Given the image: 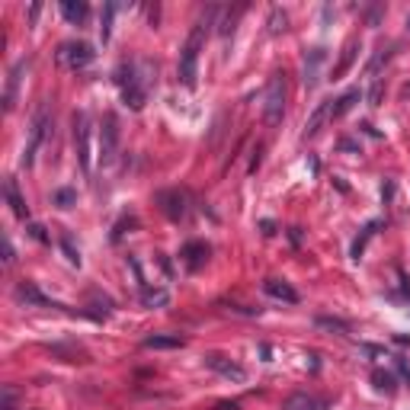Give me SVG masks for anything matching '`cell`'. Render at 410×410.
Instances as JSON below:
<instances>
[{
    "mask_svg": "<svg viewBox=\"0 0 410 410\" xmlns=\"http://www.w3.org/2000/svg\"><path fill=\"white\" fill-rule=\"evenodd\" d=\"M215 13L218 10L212 7L205 16H199V23L193 26V32H189L186 45H183V52H180V80L189 90L195 87V77H199V68H195V64H199V52H202V45H205V35H209V26H212V20H215Z\"/></svg>",
    "mask_w": 410,
    "mask_h": 410,
    "instance_id": "obj_1",
    "label": "cell"
},
{
    "mask_svg": "<svg viewBox=\"0 0 410 410\" xmlns=\"http://www.w3.org/2000/svg\"><path fill=\"white\" fill-rule=\"evenodd\" d=\"M116 80H119V87H122V100H126V106H132L135 112L145 109L147 90H145V84H141V77H138V71H135V64H119Z\"/></svg>",
    "mask_w": 410,
    "mask_h": 410,
    "instance_id": "obj_2",
    "label": "cell"
},
{
    "mask_svg": "<svg viewBox=\"0 0 410 410\" xmlns=\"http://www.w3.org/2000/svg\"><path fill=\"white\" fill-rule=\"evenodd\" d=\"M282 116H285V80L282 74H272L263 93V122L272 128L282 122Z\"/></svg>",
    "mask_w": 410,
    "mask_h": 410,
    "instance_id": "obj_3",
    "label": "cell"
},
{
    "mask_svg": "<svg viewBox=\"0 0 410 410\" xmlns=\"http://www.w3.org/2000/svg\"><path fill=\"white\" fill-rule=\"evenodd\" d=\"M74 147L84 174H90L93 160H90V116L87 112H74Z\"/></svg>",
    "mask_w": 410,
    "mask_h": 410,
    "instance_id": "obj_4",
    "label": "cell"
},
{
    "mask_svg": "<svg viewBox=\"0 0 410 410\" xmlns=\"http://www.w3.org/2000/svg\"><path fill=\"white\" fill-rule=\"evenodd\" d=\"M93 61V49L87 42H61L58 45V64L68 71H80Z\"/></svg>",
    "mask_w": 410,
    "mask_h": 410,
    "instance_id": "obj_5",
    "label": "cell"
},
{
    "mask_svg": "<svg viewBox=\"0 0 410 410\" xmlns=\"http://www.w3.org/2000/svg\"><path fill=\"white\" fill-rule=\"evenodd\" d=\"M103 132H100V160L103 164H112L116 160V151H119V119L112 112L103 116Z\"/></svg>",
    "mask_w": 410,
    "mask_h": 410,
    "instance_id": "obj_6",
    "label": "cell"
},
{
    "mask_svg": "<svg viewBox=\"0 0 410 410\" xmlns=\"http://www.w3.org/2000/svg\"><path fill=\"white\" fill-rule=\"evenodd\" d=\"M202 359H205V366H209L212 372H218V375L228 378V382H237V385L247 382V368L237 366L234 359H228V356H222V353H205Z\"/></svg>",
    "mask_w": 410,
    "mask_h": 410,
    "instance_id": "obj_7",
    "label": "cell"
},
{
    "mask_svg": "<svg viewBox=\"0 0 410 410\" xmlns=\"http://www.w3.org/2000/svg\"><path fill=\"white\" fill-rule=\"evenodd\" d=\"M45 128H49V112L39 109L32 119V128H29V145H26V154H23V167H32V157L45 138Z\"/></svg>",
    "mask_w": 410,
    "mask_h": 410,
    "instance_id": "obj_8",
    "label": "cell"
},
{
    "mask_svg": "<svg viewBox=\"0 0 410 410\" xmlns=\"http://www.w3.org/2000/svg\"><path fill=\"white\" fill-rule=\"evenodd\" d=\"M263 292L276 301H285V305H299V292L285 279H266L263 282Z\"/></svg>",
    "mask_w": 410,
    "mask_h": 410,
    "instance_id": "obj_9",
    "label": "cell"
},
{
    "mask_svg": "<svg viewBox=\"0 0 410 410\" xmlns=\"http://www.w3.org/2000/svg\"><path fill=\"white\" fill-rule=\"evenodd\" d=\"M183 263H186V270H202L205 266V260H209V243H202V241H189L186 247H183Z\"/></svg>",
    "mask_w": 410,
    "mask_h": 410,
    "instance_id": "obj_10",
    "label": "cell"
},
{
    "mask_svg": "<svg viewBox=\"0 0 410 410\" xmlns=\"http://www.w3.org/2000/svg\"><path fill=\"white\" fill-rule=\"evenodd\" d=\"M324 61H327L324 49H311L305 55V77H301V80H305L308 90H314V87H318V80H320V64H324Z\"/></svg>",
    "mask_w": 410,
    "mask_h": 410,
    "instance_id": "obj_11",
    "label": "cell"
},
{
    "mask_svg": "<svg viewBox=\"0 0 410 410\" xmlns=\"http://www.w3.org/2000/svg\"><path fill=\"white\" fill-rule=\"evenodd\" d=\"M327 119H334V100H324V103H318V109H314L311 119L305 122V138H314Z\"/></svg>",
    "mask_w": 410,
    "mask_h": 410,
    "instance_id": "obj_12",
    "label": "cell"
},
{
    "mask_svg": "<svg viewBox=\"0 0 410 410\" xmlns=\"http://www.w3.org/2000/svg\"><path fill=\"white\" fill-rule=\"evenodd\" d=\"M285 410H327V401L318 394H308V391H299L285 401Z\"/></svg>",
    "mask_w": 410,
    "mask_h": 410,
    "instance_id": "obj_13",
    "label": "cell"
},
{
    "mask_svg": "<svg viewBox=\"0 0 410 410\" xmlns=\"http://www.w3.org/2000/svg\"><path fill=\"white\" fill-rule=\"evenodd\" d=\"M157 199L164 202V212H167V215L174 218V222H176V218H183V215H186V195H183V193L170 189V193H160Z\"/></svg>",
    "mask_w": 410,
    "mask_h": 410,
    "instance_id": "obj_14",
    "label": "cell"
},
{
    "mask_svg": "<svg viewBox=\"0 0 410 410\" xmlns=\"http://www.w3.org/2000/svg\"><path fill=\"white\" fill-rule=\"evenodd\" d=\"M16 301H23V305H52V308H61V305H55V301L45 299V295L39 292L32 282H20V285H16Z\"/></svg>",
    "mask_w": 410,
    "mask_h": 410,
    "instance_id": "obj_15",
    "label": "cell"
},
{
    "mask_svg": "<svg viewBox=\"0 0 410 410\" xmlns=\"http://www.w3.org/2000/svg\"><path fill=\"white\" fill-rule=\"evenodd\" d=\"M87 13H90V7H87L84 0H61V16L71 26H80L87 20Z\"/></svg>",
    "mask_w": 410,
    "mask_h": 410,
    "instance_id": "obj_16",
    "label": "cell"
},
{
    "mask_svg": "<svg viewBox=\"0 0 410 410\" xmlns=\"http://www.w3.org/2000/svg\"><path fill=\"white\" fill-rule=\"evenodd\" d=\"M4 195H7V202H10V209H13V215L26 222V218H29V209H26V202H23V195H20V189H16L13 180L4 183Z\"/></svg>",
    "mask_w": 410,
    "mask_h": 410,
    "instance_id": "obj_17",
    "label": "cell"
},
{
    "mask_svg": "<svg viewBox=\"0 0 410 410\" xmlns=\"http://www.w3.org/2000/svg\"><path fill=\"white\" fill-rule=\"evenodd\" d=\"M183 337L176 334H154V337H145V349H180L183 346Z\"/></svg>",
    "mask_w": 410,
    "mask_h": 410,
    "instance_id": "obj_18",
    "label": "cell"
},
{
    "mask_svg": "<svg viewBox=\"0 0 410 410\" xmlns=\"http://www.w3.org/2000/svg\"><path fill=\"white\" fill-rule=\"evenodd\" d=\"M23 71H26V61H16V68L10 71V77H7V93H4V106H7V112L13 109V103H16V87H20Z\"/></svg>",
    "mask_w": 410,
    "mask_h": 410,
    "instance_id": "obj_19",
    "label": "cell"
},
{
    "mask_svg": "<svg viewBox=\"0 0 410 410\" xmlns=\"http://www.w3.org/2000/svg\"><path fill=\"white\" fill-rule=\"evenodd\" d=\"M356 52H359V42L356 39H349L346 45H343V55H340V64L334 68V80H340L343 74H346L349 68H353V61H356Z\"/></svg>",
    "mask_w": 410,
    "mask_h": 410,
    "instance_id": "obj_20",
    "label": "cell"
},
{
    "mask_svg": "<svg viewBox=\"0 0 410 410\" xmlns=\"http://www.w3.org/2000/svg\"><path fill=\"white\" fill-rule=\"evenodd\" d=\"M141 305L145 308H167L170 292L167 289H141Z\"/></svg>",
    "mask_w": 410,
    "mask_h": 410,
    "instance_id": "obj_21",
    "label": "cell"
},
{
    "mask_svg": "<svg viewBox=\"0 0 410 410\" xmlns=\"http://www.w3.org/2000/svg\"><path fill=\"white\" fill-rule=\"evenodd\" d=\"M359 97H362V93H359V90H346V93H343V97H340V100H337V106H334V119L346 116V112H349V109H353V106H356V103H359Z\"/></svg>",
    "mask_w": 410,
    "mask_h": 410,
    "instance_id": "obj_22",
    "label": "cell"
},
{
    "mask_svg": "<svg viewBox=\"0 0 410 410\" xmlns=\"http://www.w3.org/2000/svg\"><path fill=\"white\" fill-rule=\"evenodd\" d=\"M372 382H375V388L378 391H385V394H394V375H391V372H382V368H378V372H372Z\"/></svg>",
    "mask_w": 410,
    "mask_h": 410,
    "instance_id": "obj_23",
    "label": "cell"
},
{
    "mask_svg": "<svg viewBox=\"0 0 410 410\" xmlns=\"http://www.w3.org/2000/svg\"><path fill=\"white\" fill-rule=\"evenodd\" d=\"M112 16H116V4H106V7H103V20H100V39H103V42H109Z\"/></svg>",
    "mask_w": 410,
    "mask_h": 410,
    "instance_id": "obj_24",
    "label": "cell"
},
{
    "mask_svg": "<svg viewBox=\"0 0 410 410\" xmlns=\"http://www.w3.org/2000/svg\"><path fill=\"white\" fill-rule=\"evenodd\" d=\"M55 205H58V209H74L77 193H74V189H55Z\"/></svg>",
    "mask_w": 410,
    "mask_h": 410,
    "instance_id": "obj_25",
    "label": "cell"
},
{
    "mask_svg": "<svg viewBox=\"0 0 410 410\" xmlns=\"http://www.w3.org/2000/svg\"><path fill=\"white\" fill-rule=\"evenodd\" d=\"M375 228H378V222H372L366 231H362V237H359V241L353 243V260H359V257H362V251H366V241H368V237H372V234H375Z\"/></svg>",
    "mask_w": 410,
    "mask_h": 410,
    "instance_id": "obj_26",
    "label": "cell"
},
{
    "mask_svg": "<svg viewBox=\"0 0 410 410\" xmlns=\"http://www.w3.org/2000/svg\"><path fill=\"white\" fill-rule=\"evenodd\" d=\"M382 93H385V80L375 77V84H372V90H368V106H382Z\"/></svg>",
    "mask_w": 410,
    "mask_h": 410,
    "instance_id": "obj_27",
    "label": "cell"
},
{
    "mask_svg": "<svg viewBox=\"0 0 410 410\" xmlns=\"http://www.w3.org/2000/svg\"><path fill=\"white\" fill-rule=\"evenodd\" d=\"M61 251L68 253V260H71V263H74V266H80V253L74 251V243H71V237H68V234L61 237Z\"/></svg>",
    "mask_w": 410,
    "mask_h": 410,
    "instance_id": "obj_28",
    "label": "cell"
},
{
    "mask_svg": "<svg viewBox=\"0 0 410 410\" xmlns=\"http://www.w3.org/2000/svg\"><path fill=\"white\" fill-rule=\"evenodd\" d=\"M285 23H289V20H285L282 10H272V16H270V32H282Z\"/></svg>",
    "mask_w": 410,
    "mask_h": 410,
    "instance_id": "obj_29",
    "label": "cell"
},
{
    "mask_svg": "<svg viewBox=\"0 0 410 410\" xmlns=\"http://www.w3.org/2000/svg\"><path fill=\"white\" fill-rule=\"evenodd\" d=\"M16 253H13V243H10V237H4V266H13Z\"/></svg>",
    "mask_w": 410,
    "mask_h": 410,
    "instance_id": "obj_30",
    "label": "cell"
},
{
    "mask_svg": "<svg viewBox=\"0 0 410 410\" xmlns=\"http://www.w3.org/2000/svg\"><path fill=\"white\" fill-rule=\"evenodd\" d=\"M318 327H330V330H346L343 320H330V318H318Z\"/></svg>",
    "mask_w": 410,
    "mask_h": 410,
    "instance_id": "obj_31",
    "label": "cell"
},
{
    "mask_svg": "<svg viewBox=\"0 0 410 410\" xmlns=\"http://www.w3.org/2000/svg\"><path fill=\"white\" fill-rule=\"evenodd\" d=\"M29 234H32L35 237V241H49V234H45V228H42V224H29Z\"/></svg>",
    "mask_w": 410,
    "mask_h": 410,
    "instance_id": "obj_32",
    "label": "cell"
},
{
    "mask_svg": "<svg viewBox=\"0 0 410 410\" xmlns=\"http://www.w3.org/2000/svg\"><path fill=\"white\" fill-rule=\"evenodd\" d=\"M0 410H13V391L4 388V401H0Z\"/></svg>",
    "mask_w": 410,
    "mask_h": 410,
    "instance_id": "obj_33",
    "label": "cell"
},
{
    "mask_svg": "<svg viewBox=\"0 0 410 410\" xmlns=\"http://www.w3.org/2000/svg\"><path fill=\"white\" fill-rule=\"evenodd\" d=\"M263 234H276V224H272V222H263Z\"/></svg>",
    "mask_w": 410,
    "mask_h": 410,
    "instance_id": "obj_34",
    "label": "cell"
},
{
    "mask_svg": "<svg viewBox=\"0 0 410 410\" xmlns=\"http://www.w3.org/2000/svg\"><path fill=\"white\" fill-rule=\"evenodd\" d=\"M407 29H410V16H407Z\"/></svg>",
    "mask_w": 410,
    "mask_h": 410,
    "instance_id": "obj_35",
    "label": "cell"
}]
</instances>
